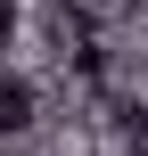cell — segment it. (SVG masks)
I'll return each mask as SVG.
<instances>
[{"label":"cell","mask_w":148,"mask_h":156,"mask_svg":"<svg viewBox=\"0 0 148 156\" xmlns=\"http://www.w3.org/2000/svg\"><path fill=\"white\" fill-rule=\"evenodd\" d=\"M25 107H33V90H25V82H0V132L25 123Z\"/></svg>","instance_id":"1"},{"label":"cell","mask_w":148,"mask_h":156,"mask_svg":"<svg viewBox=\"0 0 148 156\" xmlns=\"http://www.w3.org/2000/svg\"><path fill=\"white\" fill-rule=\"evenodd\" d=\"M16 33H25V8H16V0H0V58L16 49Z\"/></svg>","instance_id":"2"}]
</instances>
